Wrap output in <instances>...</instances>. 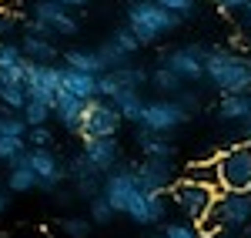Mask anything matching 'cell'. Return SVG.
<instances>
[{
  "instance_id": "1",
  "label": "cell",
  "mask_w": 251,
  "mask_h": 238,
  "mask_svg": "<svg viewBox=\"0 0 251 238\" xmlns=\"http://www.w3.org/2000/svg\"><path fill=\"white\" fill-rule=\"evenodd\" d=\"M204 80L218 94H248L251 91V57L228 47H208Z\"/></svg>"
},
{
  "instance_id": "2",
  "label": "cell",
  "mask_w": 251,
  "mask_h": 238,
  "mask_svg": "<svg viewBox=\"0 0 251 238\" xmlns=\"http://www.w3.org/2000/svg\"><path fill=\"white\" fill-rule=\"evenodd\" d=\"M181 14H174L168 10L164 3H157V0H134L131 3V10H127V27L137 34V40L148 47V44H157L161 37H168L174 34L177 27H181Z\"/></svg>"
},
{
  "instance_id": "3",
  "label": "cell",
  "mask_w": 251,
  "mask_h": 238,
  "mask_svg": "<svg viewBox=\"0 0 251 238\" xmlns=\"http://www.w3.org/2000/svg\"><path fill=\"white\" fill-rule=\"evenodd\" d=\"M218 188H211V185H201V181H191V178H177L168 188V198L174 201V208L184 215V218L191 221H201L208 212L214 208V201H218Z\"/></svg>"
},
{
  "instance_id": "4",
  "label": "cell",
  "mask_w": 251,
  "mask_h": 238,
  "mask_svg": "<svg viewBox=\"0 0 251 238\" xmlns=\"http://www.w3.org/2000/svg\"><path fill=\"white\" fill-rule=\"evenodd\" d=\"M27 30H40V34H50V37H77L80 20L60 0H37L34 3V20L27 24Z\"/></svg>"
},
{
  "instance_id": "5",
  "label": "cell",
  "mask_w": 251,
  "mask_h": 238,
  "mask_svg": "<svg viewBox=\"0 0 251 238\" xmlns=\"http://www.w3.org/2000/svg\"><path fill=\"white\" fill-rule=\"evenodd\" d=\"M188 121H191V111L177 98H161L144 104V114L137 121V128H148V131H157V134H174Z\"/></svg>"
},
{
  "instance_id": "6",
  "label": "cell",
  "mask_w": 251,
  "mask_h": 238,
  "mask_svg": "<svg viewBox=\"0 0 251 238\" xmlns=\"http://www.w3.org/2000/svg\"><path fill=\"white\" fill-rule=\"evenodd\" d=\"M121 111H117L114 104L107 98H94L84 104V118H80V128L77 134L80 138H114L117 131H121Z\"/></svg>"
},
{
  "instance_id": "7",
  "label": "cell",
  "mask_w": 251,
  "mask_h": 238,
  "mask_svg": "<svg viewBox=\"0 0 251 238\" xmlns=\"http://www.w3.org/2000/svg\"><path fill=\"white\" fill-rule=\"evenodd\" d=\"M221 191H251V144H234L218 155Z\"/></svg>"
},
{
  "instance_id": "8",
  "label": "cell",
  "mask_w": 251,
  "mask_h": 238,
  "mask_svg": "<svg viewBox=\"0 0 251 238\" xmlns=\"http://www.w3.org/2000/svg\"><path fill=\"white\" fill-rule=\"evenodd\" d=\"M137 191H141V178H137V168L134 164H127V161L121 158L104 175V188H100V195L111 201L117 208V215H124V208H127V201L134 198Z\"/></svg>"
},
{
  "instance_id": "9",
  "label": "cell",
  "mask_w": 251,
  "mask_h": 238,
  "mask_svg": "<svg viewBox=\"0 0 251 238\" xmlns=\"http://www.w3.org/2000/svg\"><path fill=\"white\" fill-rule=\"evenodd\" d=\"M24 87H27L30 98H44L47 104H54L60 94V67L27 57V64H24Z\"/></svg>"
},
{
  "instance_id": "10",
  "label": "cell",
  "mask_w": 251,
  "mask_h": 238,
  "mask_svg": "<svg viewBox=\"0 0 251 238\" xmlns=\"http://www.w3.org/2000/svg\"><path fill=\"white\" fill-rule=\"evenodd\" d=\"M211 212L225 232H241L251 221V191H221Z\"/></svg>"
},
{
  "instance_id": "11",
  "label": "cell",
  "mask_w": 251,
  "mask_h": 238,
  "mask_svg": "<svg viewBox=\"0 0 251 238\" xmlns=\"http://www.w3.org/2000/svg\"><path fill=\"white\" fill-rule=\"evenodd\" d=\"M124 215L134 225H164L168 221V191H137L134 198L127 201Z\"/></svg>"
},
{
  "instance_id": "12",
  "label": "cell",
  "mask_w": 251,
  "mask_h": 238,
  "mask_svg": "<svg viewBox=\"0 0 251 238\" xmlns=\"http://www.w3.org/2000/svg\"><path fill=\"white\" fill-rule=\"evenodd\" d=\"M204 60H208V47H201V44H184V47H174L164 54V64L174 67L184 78V84L204 80Z\"/></svg>"
},
{
  "instance_id": "13",
  "label": "cell",
  "mask_w": 251,
  "mask_h": 238,
  "mask_svg": "<svg viewBox=\"0 0 251 238\" xmlns=\"http://www.w3.org/2000/svg\"><path fill=\"white\" fill-rule=\"evenodd\" d=\"M67 178L74 181L77 195H80V198H87V201L97 198V195H100V188H104V171H100V168H97L84 151L67 161Z\"/></svg>"
},
{
  "instance_id": "14",
  "label": "cell",
  "mask_w": 251,
  "mask_h": 238,
  "mask_svg": "<svg viewBox=\"0 0 251 238\" xmlns=\"http://www.w3.org/2000/svg\"><path fill=\"white\" fill-rule=\"evenodd\" d=\"M30 161L37 171L40 191H60V185L67 181V164L54 155V148H30Z\"/></svg>"
},
{
  "instance_id": "15",
  "label": "cell",
  "mask_w": 251,
  "mask_h": 238,
  "mask_svg": "<svg viewBox=\"0 0 251 238\" xmlns=\"http://www.w3.org/2000/svg\"><path fill=\"white\" fill-rule=\"evenodd\" d=\"M137 178L144 191H168L174 185V155H148L137 164Z\"/></svg>"
},
{
  "instance_id": "16",
  "label": "cell",
  "mask_w": 251,
  "mask_h": 238,
  "mask_svg": "<svg viewBox=\"0 0 251 238\" xmlns=\"http://www.w3.org/2000/svg\"><path fill=\"white\" fill-rule=\"evenodd\" d=\"M7 188L10 191H37V171H34V161H30V148L20 151L7 164Z\"/></svg>"
},
{
  "instance_id": "17",
  "label": "cell",
  "mask_w": 251,
  "mask_h": 238,
  "mask_svg": "<svg viewBox=\"0 0 251 238\" xmlns=\"http://www.w3.org/2000/svg\"><path fill=\"white\" fill-rule=\"evenodd\" d=\"M84 155L94 161L97 168L107 175L121 161V144H117V134L114 138H84Z\"/></svg>"
},
{
  "instance_id": "18",
  "label": "cell",
  "mask_w": 251,
  "mask_h": 238,
  "mask_svg": "<svg viewBox=\"0 0 251 238\" xmlns=\"http://www.w3.org/2000/svg\"><path fill=\"white\" fill-rule=\"evenodd\" d=\"M60 91H67L80 101H94L97 74H87V71H77V67H60Z\"/></svg>"
},
{
  "instance_id": "19",
  "label": "cell",
  "mask_w": 251,
  "mask_h": 238,
  "mask_svg": "<svg viewBox=\"0 0 251 238\" xmlns=\"http://www.w3.org/2000/svg\"><path fill=\"white\" fill-rule=\"evenodd\" d=\"M20 47H24V54L30 60H40V64H54L60 57V51L50 44V34H40V30H27Z\"/></svg>"
},
{
  "instance_id": "20",
  "label": "cell",
  "mask_w": 251,
  "mask_h": 238,
  "mask_svg": "<svg viewBox=\"0 0 251 238\" xmlns=\"http://www.w3.org/2000/svg\"><path fill=\"white\" fill-rule=\"evenodd\" d=\"M84 104H87V101L74 98V94H67V91H60L57 101H54V118H57L67 131H74V134H77L80 118H84Z\"/></svg>"
},
{
  "instance_id": "21",
  "label": "cell",
  "mask_w": 251,
  "mask_h": 238,
  "mask_svg": "<svg viewBox=\"0 0 251 238\" xmlns=\"http://www.w3.org/2000/svg\"><path fill=\"white\" fill-rule=\"evenodd\" d=\"M218 118L228 121V124H245V121H251V91L248 94H221Z\"/></svg>"
},
{
  "instance_id": "22",
  "label": "cell",
  "mask_w": 251,
  "mask_h": 238,
  "mask_svg": "<svg viewBox=\"0 0 251 238\" xmlns=\"http://www.w3.org/2000/svg\"><path fill=\"white\" fill-rule=\"evenodd\" d=\"M27 87H24V78H14V74H0V104L10 107V111H24L27 104Z\"/></svg>"
},
{
  "instance_id": "23",
  "label": "cell",
  "mask_w": 251,
  "mask_h": 238,
  "mask_svg": "<svg viewBox=\"0 0 251 238\" xmlns=\"http://www.w3.org/2000/svg\"><path fill=\"white\" fill-rule=\"evenodd\" d=\"M111 104H114L117 111H121V118L124 121H141V114H144V104L148 101L141 98V91H134V87H121L114 98H111Z\"/></svg>"
},
{
  "instance_id": "24",
  "label": "cell",
  "mask_w": 251,
  "mask_h": 238,
  "mask_svg": "<svg viewBox=\"0 0 251 238\" xmlns=\"http://www.w3.org/2000/svg\"><path fill=\"white\" fill-rule=\"evenodd\" d=\"M64 64H67V67H77V71H87V74H104V71H107L100 51H84V47L67 51V54H64Z\"/></svg>"
},
{
  "instance_id": "25",
  "label": "cell",
  "mask_w": 251,
  "mask_h": 238,
  "mask_svg": "<svg viewBox=\"0 0 251 238\" xmlns=\"http://www.w3.org/2000/svg\"><path fill=\"white\" fill-rule=\"evenodd\" d=\"M137 148L141 155H174V141L171 134H157V131H148V128H137Z\"/></svg>"
},
{
  "instance_id": "26",
  "label": "cell",
  "mask_w": 251,
  "mask_h": 238,
  "mask_svg": "<svg viewBox=\"0 0 251 238\" xmlns=\"http://www.w3.org/2000/svg\"><path fill=\"white\" fill-rule=\"evenodd\" d=\"M24 64H27L24 47H20V44H7V40H0V74L24 78Z\"/></svg>"
},
{
  "instance_id": "27",
  "label": "cell",
  "mask_w": 251,
  "mask_h": 238,
  "mask_svg": "<svg viewBox=\"0 0 251 238\" xmlns=\"http://www.w3.org/2000/svg\"><path fill=\"white\" fill-rule=\"evenodd\" d=\"M184 178L201 181V185H211V188L221 191V168H218V158H211V161H191V164L184 168Z\"/></svg>"
},
{
  "instance_id": "28",
  "label": "cell",
  "mask_w": 251,
  "mask_h": 238,
  "mask_svg": "<svg viewBox=\"0 0 251 238\" xmlns=\"http://www.w3.org/2000/svg\"><path fill=\"white\" fill-rule=\"evenodd\" d=\"M151 84H154L157 91H164V94H177V91L184 87V78H181L174 67H168V64L161 60L154 71H151Z\"/></svg>"
},
{
  "instance_id": "29",
  "label": "cell",
  "mask_w": 251,
  "mask_h": 238,
  "mask_svg": "<svg viewBox=\"0 0 251 238\" xmlns=\"http://www.w3.org/2000/svg\"><path fill=\"white\" fill-rule=\"evenodd\" d=\"M114 78L121 87H134V91H141L144 84H151V74L141 67V64H124V67H114Z\"/></svg>"
},
{
  "instance_id": "30",
  "label": "cell",
  "mask_w": 251,
  "mask_h": 238,
  "mask_svg": "<svg viewBox=\"0 0 251 238\" xmlns=\"http://www.w3.org/2000/svg\"><path fill=\"white\" fill-rule=\"evenodd\" d=\"M27 131H30V124H27V118H24L20 111H10V107H3V104H0V134H14V138H27Z\"/></svg>"
},
{
  "instance_id": "31",
  "label": "cell",
  "mask_w": 251,
  "mask_h": 238,
  "mask_svg": "<svg viewBox=\"0 0 251 238\" xmlns=\"http://www.w3.org/2000/svg\"><path fill=\"white\" fill-rule=\"evenodd\" d=\"M20 114L27 118L30 128H37V124H47V121L54 118V104H47L44 98H27V104H24Z\"/></svg>"
},
{
  "instance_id": "32",
  "label": "cell",
  "mask_w": 251,
  "mask_h": 238,
  "mask_svg": "<svg viewBox=\"0 0 251 238\" xmlns=\"http://www.w3.org/2000/svg\"><path fill=\"white\" fill-rule=\"evenodd\" d=\"M107 40H111L114 47H121L124 54H131V57H134L137 51L144 47V44L137 40V34H134V30H131V27H127V24H124V27H114V30L107 34Z\"/></svg>"
},
{
  "instance_id": "33",
  "label": "cell",
  "mask_w": 251,
  "mask_h": 238,
  "mask_svg": "<svg viewBox=\"0 0 251 238\" xmlns=\"http://www.w3.org/2000/svg\"><path fill=\"white\" fill-rule=\"evenodd\" d=\"M161 235H164V238H204V235H201V228H198V221H191V218H184V221H164Z\"/></svg>"
},
{
  "instance_id": "34",
  "label": "cell",
  "mask_w": 251,
  "mask_h": 238,
  "mask_svg": "<svg viewBox=\"0 0 251 238\" xmlns=\"http://www.w3.org/2000/svg\"><path fill=\"white\" fill-rule=\"evenodd\" d=\"M91 218H94V225H111L117 218V208L104 195H97V198H91Z\"/></svg>"
},
{
  "instance_id": "35",
  "label": "cell",
  "mask_w": 251,
  "mask_h": 238,
  "mask_svg": "<svg viewBox=\"0 0 251 238\" xmlns=\"http://www.w3.org/2000/svg\"><path fill=\"white\" fill-rule=\"evenodd\" d=\"M30 144H27V138H14V134H0V161L3 164H10V161L17 158L20 151H27Z\"/></svg>"
},
{
  "instance_id": "36",
  "label": "cell",
  "mask_w": 251,
  "mask_h": 238,
  "mask_svg": "<svg viewBox=\"0 0 251 238\" xmlns=\"http://www.w3.org/2000/svg\"><path fill=\"white\" fill-rule=\"evenodd\" d=\"M97 51H100V57H104V64H107V71H114V67H124V64H131V60H134L131 54H124L121 47H114L111 40H104Z\"/></svg>"
},
{
  "instance_id": "37",
  "label": "cell",
  "mask_w": 251,
  "mask_h": 238,
  "mask_svg": "<svg viewBox=\"0 0 251 238\" xmlns=\"http://www.w3.org/2000/svg\"><path fill=\"white\" fill-rule=\"evenodd\" d=\"M60 228H64L67 238H87L91 232H94V218H64Z\"/></svg>"
},
{
  "instance_id": "38",
  "label": "cell",
  "mask_w": 251,
  "mask_h": 238,
  "mask_svg": "<svg viewBox=\"0 0 251 238\" xmlns=\"http://www.w3.org/2000/svg\"><path fill=\"white\" fill-rule=\"evenodd\" d=\"M117 91H121V84H117L114 71H104V74H97V98H114Z\"/></svg>"
},
{
  "instance_id": "39",
  "label": "cell",
  "mask_w": 251,
  "mask_h": 238,
  "mask_svg": "<svg viewBox=\"0 0 251 238\" xmlns=\"http://www.w3.org/2000/svg\"><path fill=\"white\" fill-rule=\"evenodd\" d=\"M27 144H30V148H50V144H54V134H50V128H47V124H37V128H30V131H27Z\"/></svg>"
},
{
  "instance_id": "40",
  "label": "cell",
  "mask_w": 251,
  "mask_h": 238,
  "mask_svg": "<svg viewBox=\"0 0 251 238\" xmlns=\"http://www.w3.org/2000/svg\"><path fill=\"white\" fill-rule=\"evenodd\" d=\"M157 3H164L168 10L181 14V17H191V14H194V7H198V0H157Z\"/></svg>"
},
{
  "instance_id": "41",
  "label": "cell",
  "mask_w": 251,
  "mask_h": 238,
  "mask_svg": "<svg viewBox=\"0 0 251 238\" xmlns=\"http://www.w3.org/2000/svg\"><path fill=\"white\" fill-rule=\"evenodd\" d=\"M211 3L221 10V14H234V10H245L251 0H211Z\"/></svg>"
},
{
  "instance_id": "42",
  "label": "cell",
  "mask_w": 251,
  "mask_h": 238,
  "mask_svg": "<svg viewBox=\"0 0 251 238\" xmlns=\"http://www.w3.org/2000/svg\"><path fill=\"white\" fill-rule=\"evenodd\" d=\"M174 98L181 101V104H184V107H188V111H198V107H201V98H198V94H194V91H184V87H181V91H177V94H174Z\"/></svg>"
},
{
  "instance_id": "43",
  "label": "cell",
  "mask_w": 251,
  "mask_h": 238,
  "mask_svg": "<svg viewBox=\"0 0 251 238\" xmlns=\"http://www.w3.org/2000/svg\"><path fill=\"white\" fill-rule=\"evenodd\" d=\"M10 30H14V17H10V14L0 7V37H7Z\"/></svg>"
},
{
  "instance_id": "44",
  "label": "cell",
  "mask_w": 251,
  "mask_h": 238,
  "mask_svg": "<svg viewBox=\"0 0 251 238\" xmlns=\"http://www.w3.org/2000/svg\"><path fill=\"white\" fill-rule=\"evenodd\" d=\"M241 138L251 144V121H245V124H241Z\"/></svg>"
},
{
  "instance_id": "45",
  "label": "cell",
  "mask_w": 251,
  "mask_h": 238,
  "mask_svg": "<svg viewBox=\"0 0 251 238\" xmlns=\"http://www.w3.org/2000/svg\"><path fill=\"white\" fill-rule=\"evenodd\" d=\"M60 3H67V7H87V3H94V0H60Z\"/></svg>"
},
{
  "instance_id": "46",
  "label": "cell",
  "mask_w": 251,
  "mask_h": 238,
  "mask_svg": "<svg viewBox=\"0 0 251 238\" xmlns=\"http://www.w3.org/2000/svg\"><path fill=\"white\" fill-rule=\"evenodd\" d=\"M7 201H10V198H7V191H3V188H0V215H3V212H7Z\"/></svg>"
},
{
  "instance_id": "47",
  "label": "cell",
  "mask_w": 251,
  "mask_h": 238,
  "mask_svg": "<svg viewBox=\"0 0 251 238\" xmlns=\"http://www.w3.org/2000/svg\"><path fill=\"white\" fill-rule=\"evenodd\" d=\"M245 24H248V30H251V3L245 7Z\"/></svg>"
},
{
  "instance_id": "48",
  "label": "cell",
  "mask_w": 251,
  "mask_h": 238,
  "mask_svg": "<svg viewBox=\"0 0 251 238\" xmlns=\"http://www.w3.org/2000/svg\"><path fill=\"white\" fill-rule=\"evenodd\" d=\"M144 238H164V235H144Z\"/></svg>"
},
{
  "instance_id": "49",
  "label": "cell",
  "mask_w": 251,
  "mask_h": 238,
  "mask_svg": "<svg viewBox=\"0 0 251 238\" xmlns=\"http://www.w3.org/2000/svg\"><path fill=\"white\" fill-rule=\"evenodd\" d=\"M245 238H251V235H245Z\"/></svg>"
}]
</instances>
